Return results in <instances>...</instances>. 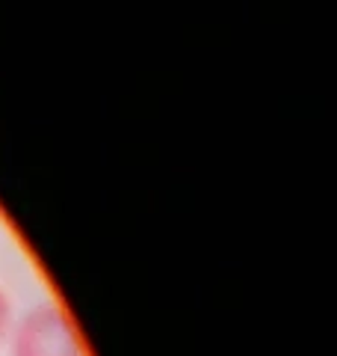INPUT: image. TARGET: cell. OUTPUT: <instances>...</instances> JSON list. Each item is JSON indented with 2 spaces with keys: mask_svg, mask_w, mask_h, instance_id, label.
I'll return each mask as SVG.
<instances>
[{
  "mask_svg": "<svg viewBox=\"0 0 337 356\" xmlns=\"http://www.w3.org/2000/svg\"><path fill=\"white\" fill-rule=\"evenodd\" d=\"M9 356H86V348L69 312L56 303H39L12 324Z\"/></svg>",
  "mask_w": 337,
  "mask_h": 356,
  "instance_id": "1",
  "label": "cell"
},
{
  "mask_svg": "<svg viewBox=\"0 0 337 356\" xmlns=\"http://www.w3.org/2000/svg\"><path fill=\"white\" fill-rule=\"evenodd\" d=\"M12 324H15V312H12V300H9L6 288L0 285V344L9 339L12 332Z\"/></svg>",
  "mask_w": 337,
  "mask_h": 356,
  "instance_id": "2",
  "label": "cell"
}]
</instances>
